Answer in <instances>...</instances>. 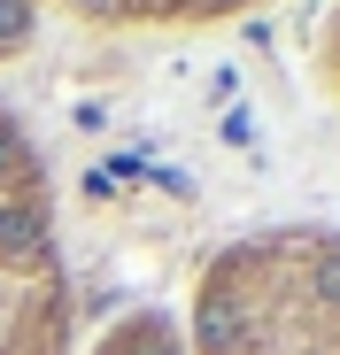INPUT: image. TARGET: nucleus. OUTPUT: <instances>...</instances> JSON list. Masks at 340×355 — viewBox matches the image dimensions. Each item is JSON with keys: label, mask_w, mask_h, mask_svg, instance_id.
<instances>
[{"label": "nucleus", "mask_w": 340, "mask_h": 355, "mask_svg": "<svg viewBox=\"0 0 340 355\" xmlns=\"http://www.w3.org/2000/svg\"><path fill=\"white\" fill-rule=\"evenodd\" d=\"M317 78L332 85V101H340V0L325 8V24H317Z\"/></svg>", "instance_id": "nucleus-4"}, {"label": "nucleus", "mask_w": 340, "mask_h": 355, "mask_svg": "<svg viewBox=\"0 0 340 355\" xmlns=\"http://www.w3.org/2000/svg\"><path fill=\"white\" fill-rule=\"evenodd\" d=\"M0 355H78L62 186L39 132L8 101H0Z\"/></svg>", "instance_id": "nucleus-2"}, {"label": "nucleus", "mask_w": 340, "mask_h": 355, "mask_svg": "<svg viewBox=\"0 0 340 355\" xmlns=\"http://www.w3.org/2000/svg\"><path fill=\"white\" fill-rule=\"evenodd\" d=\"M78 355H340V224L232 232L178 293L108 317Z\"/></svg>", "instance_id": "nucleus-1"}, {"label": "nucleus", "mask_w": 340, "mask_h": 355, "mask_svg": "<svg viewBox=\"0 0 340 355\" xmlns=\"http://www.w3.org/2000/svg\"><path fill=\"white\" fill-rule=\"evenodd\" d=\"M263 8H278V0H0V62L39 46L46 24L155 39V31H216V24H240V16H263Z\"/></svg>", "instance_id": "nucleus-3"}]
</instances>
